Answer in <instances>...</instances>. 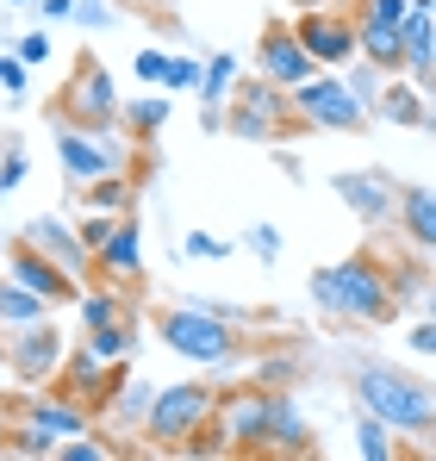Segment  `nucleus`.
<instances>
[{
	"instance_id": "nucleus-11",
	"label": "nucleus",
	"mask_w": 436,
	"mask_h": 461,
	"mask_svg": "<svg viewBox=\"0 0 436 461\" xmlns=\"http://www.w3.org/2000/svg\"><path fill=\"white\" fill-rule=\"evenodd\" d=\"M268 411H275V386H224L218 393V430H224L231 456L268 449Z\"/></svg>"
},
{
	"instance_id": "nucleus-8",
	"label": "nucleus",
	"mask_w": 436,
	"mask_h": 461,
	"mask_svg": "<svg viewBox=\"0 0 436 461\" xmlns=\"http://www.w3.org/2000/svg\"><path fill=\"white\" fill-rule=\"evenodd\" d=\"M119 106H125V94H119L113 69L100 57H75L69 81L50 100V119H63V125H119Z\"/></svg>"
},
{
	"instance_id": "nucleus-42",
	"label": "nucleus",
	"mask_w": 436,
	"mask_h": 461,
	"mask_svg": "<svg viewBox=\"0 0 436 461\" xmlns=\"http://www.w3.org/2000/svg\"><path fill=\"white\" fill-rule=\"evenodd\" d=\"M405 349L436 362V318H424V324H412V330H405Z\"/></svg>"
},
{
	"instance_id": "nucleus-32",
	"label": "nucleus",
	"mask_w": 436,
	"mask_h": 461,
	"mask_svg": "<svg viewBox=\"0 0 436 461\" xmlns=\"http://www.w3.org/2000/svg\"><path fill=\"white\" fill-rule=\"evenodd\" d=\"M25 175H32V156H25V144L6 131V150H0V200H6V194H19V187H25Z\"/></svg>"
},
{
	"instance_id": "nucleus-1",
	"label": "nucleus",
	"mask_w": 436,
	"mask_h": 461,
	"mask_svg": "<svg viewBox=\"0 0 436 461\" xmlns=\"http://www.w3.org/2000/svg\"><path fill=\"white\" fill-rule=\"evenodd\" d=\"M312 306L324 318H337V324H368L374 330V324H386L399 312V275L380 268L374 249H356V256L324 262L312 275Z\"/></svg>"
},
{
	"instance_id": "nucleus-12",
	"label": "nucleus",
	"mask_w": 436,
	"mask_h": 461,
	"mask_svg": "<svg viewBox=\"0 0 436 461\" xmlns=\"http://www.w3.org/2000/svg\"><path fill=\"white\" fill-rule=\"evenodd\" d=\"M293 32L299 44L312 50L318 69H350L362 50H356V13H337V6H299L293 13Z\"/></svg>"
},
{
	"instance_id": "nucleus-16",
	"label": "nucleus",
	"mask_w": 436,
	"mask_h": 461,
	"mask_svg": "<svg viewBox=\"0 0 436 461\" xmlns=\"http://www.w3.org/2000/svg\"><path fill=\"white\" fill-rule=\"evenodd\" d=\"M331 187H337V200H343L362 225H386V219L399 212V181L380 175V168H343Z\"/></svg>"
},
{
	"instance_id": "nucleus-14",
	"label": "nucleus",
	"mask_w": 436,
	"mask_h": 461,
	"mask_svg": "<svg viewBox=\"0 0 436 461\" xmlns=\"http://www.w3.org/2000/svg\"><path fill=\"white\" fill-rule=\"evenodd\" d=\"M256 76L281 81V87H299V81L318 76L312 50H305L299 32H293V19H268V25H262V38H256Z\"/></svg>"
},
{
	"instance_id": "nucleus-34",
	"label": "nucleus",
	"mask_w": 436,
	"mask_h": 461,
	"mask_svg": "<svg viewBox=\"0 0 436 461\" xmlns=\"http://www.w3.org/2000/svg\"><path fill=\"white\" fill-rule=\"evenodd\" d=\"M132 69H138V81H144V87H168V69H175V57H168V50H156V44H144V50L132 57Z\"/></svg>"
},
{
	"instance_id": "nucleus-13",
	"label": "nucleus",
	"mask_w": 436,
	"mask_h": 461,
	"mask_svg": "<svg viewBox=\"0 0 436 461\" xmlns=\"http://www.w3.org/2000/svg\"><path fill=\"white\" fill-rule=\"evenodd\" d=\"M0 268H6L13 281H25L32 294H44L50 306H75V300H81V287H87V281H81V275H69L57 256L32 249L25 237H13V249H6V262H0Z\"/></svg>"
},
{
	"instance_id": "nucleus-29",
	"label": "nucleus",
	"mask_w": 436,
	"mask_h": 461,
	"mask_svg": "<svg viewBox=\"0 0 436 461\" xmlns=\"http://www.w3.org/2000/svg\"><path fill=\"white\" fill-rule=\"evenodd\" d=\"M237 81H243V63H237L231 50H213V57H206V76H200V100H213V106H231Z\"/></svg>"
},
{
	"instance_id": "nucleus-37",
	"label": "nucleus",
	"mask_w": 436,
	"mask_h": 461,
	"mask_svg": "<svg viewBox=\"0 0 436 461\" xmlns=\"http://www.w3.org/2000/svg\"><path fill=\"white\" fill-rule=\"evenodd\" d=\"M350 87H356V94H362L368 106H374V100H380V87H386V69H380V63H368V57H356V63H350Z\"/></svg>"
},
{
	"instance_id": "nucleus-30",
	"label": "nucleus",
	"mask_w": 436,
	"mask_h": 461,
	"mask_svg": "<svg viewBox=\"0 0 436 461\" xmlns=\"http://www.w3.org/2000/svg\"><path fill=\"white\" fill-rule=\"evenodd\" d=\"M393 437H399V430H393V424H380L374 411H362V418H356V456H368V461H399V449H405V443H393Z\"/></svg>"
},
{
	"instance_id": "nucleus-44",
	"label": "nucleus",
	"mask_w": 436,
	"mask_h": 461,
	"mask_svg": "<svg viewBox=\"0 0 436 461\" xmlns=\"http://www.w3.org/2000/svg\"><path fill=\"white\" fill-rule=\"evenodd\" d=\"M200 131H224V106H213V100H200Z\"/></svg>"
},
{
	"instance_id": "nucleus-28",
	"label": "nucleus",
	"mask_w": 436,
	"mask_h": 461,
	"mask_svg": "<svg viewBox=\"0 0 436 461\" xmlns=\"http://www.w3.org/2000/svg\"><path fill=\"white\" fill-rule=\"evenodd\" d=\"M150 399H156V386H144V381H125L106 405H100V418L106 424H138V437H144V411H150Z\"/></svg>"
},
{
	"instance_id": "nucleus-2",
	"label": "nucleus",
	"mask_w": 436,
	"mask_h": 461,
	"mask_svg": "<svg viewBox=\"0 0 436 461\" xmlns=\"http://www.w3.org/2000/svg\"><path fill=\"white\" fill-rule=\"evenodd\" d=\"M156 343L194 368H231L250 356V337H243V318L237 312H218L206 300H175V306H156Z\"/></svg>"
},
{
	"instance_id": "nucleus-25",
	"label": "nucleus",
	"mask_w": 436,
	"mask_h": 461,
	"mask_svg": "<svg viewBox=\"0 0 436 461\" xmlns=\"http://www.w3.org/2000/svg\"><path fill=\"white\" fill-rule=\"evenodd\" d=\"M168 113H175V100H168V87H150V94H132L125 106H119V131L132 138V144H150L162 125H168Z\"/></svg>"
},
{
	"instance_id": "nucleus-26",
	"label": "nucleus",
	"mask_w": 436,
	"mask_h": 461,
	"mask_svg": "<svg viewBox=\"0 0 436 461\" xmlns=\"http://www.w3.org/2000/svg\"><path fill=\"white\" fill-rule=\"evenodd\" d=\"M75 200H81L87 212H106V219H125V212L138 206V181H132V175H100V181H87V187H75Z\"/></svg>"
},
{
	"instance_id": "nucleus-19",
	"label": "nucleus",
	"mask_w": 436,
	"mask_h": 461,
	"mask_svg": "<svg viewBox=\"0 0 436 461\" xmlns=\"http://www.w3.org/2000/svg\"><path fill=\"white\" fill-rule=\"evenodd\" d=\"M356 50L368 63H380L386 76H405V19H380V13L356 6Z\"/></svg>"
},
{
	"instance_id": "nucleus-17",
	"label": "nucleus",
	"mask_w": 436,
	"mask_h": 461,
	"mask_svg": "<svg viewBox=\"0 0 436 461\" xmlns=\"http://www.w3.org/2000/svg\"><path fill=\"white\" fill-rule=\"evenodd\" d=\"M94 281H113V287H138L144 281V230H138L132 212L106 230V243L94 249Z\"/></svg>"
},
{
	"instance_id": "nucleus-6",
	"label": "nucleus",
	"mask_w": 436,
	"mask_h": 461,
	"mask_svg": "<svg viewBox=\"0 0 436 461\" xmlns=\"http://www.w3.org/2000/svg\"><path fill=\"white\" fill-rule=\"evenodd\" d=\"M132 138L119 125H63L57 119V168L69 175V187H87L100 175H132Z\"/></svg>"
},
{
	"instance_id": "nucleus-23",
	"label": "nucleus",
	"mask_w": 436,
	"mask_h": 461,
	"mask_svg": "<svg viewBox=\"0 0 436 461\" xmlns=\"http://www.w3.org/2000/svg\"><path fill=\"white\" fill-rule=\"evenodd\" d=\"M318 443H312V424H305V411L293 405L287 386H275V411H268V449L262 456H312Z\"/></svg>"
},
{
	"instance_id": "nucleus-7",
	"label": "nucleus",
	"mask_w": 436,
	"mask_h": 461,
	"mask_svg": "<svg viewBox=\"0 0 436 461\" xmlns=\"http://www.w3.org/2000/svg\"><path fill=\"white\" fill-rule=\"evenodd\" d=\"M69 349H75V337H63L57 312L38 318V324L0 330V362H6V375H13L19 386H50V381H57V368L69 362Z\"/></svg>"
},
{
	"instance_id": "nucleus-43",
	"label": "nucleus",
	"mask_w": 436,
	"mask_h": 461,
	"mask_svg": "<svg viewBox=\"0 0 436 461\" xmlns=\"http://www.w3.org/2000/svg\"><path fill=\"white\" fill-rule=\"evenodd\" d=\"M32 13L44 25H63V19H75V0H32Z\"/></svg>"
},
{
	"instance_id": "nucleus-10",
	"label": "nucleus",
	"mask_w": 436,
	"mask_h": 461,
	"mask_svg": "<svg viewBox=\"0 0 436 461\" xmlns=\"http://www.w3.org/2000/svg\"><path fill=\"white\" fill-rule=\"evenodd\" d=\"M6 418H25V424H38L44 437H57V443H69V437H87L94 430V405H81L69 399L63 386H25V393H13L6 405H0Z\"/></svg>"
},
{
	"instance_id": "nucleus-45",
	"label": "nucleus",
	"mask_w": 436,
	"mask_h": 461,
	"mask_svg": "<svg viewBox=\"0 0 436 461\" xmlns=\"http://www.w3.org/2000/svg\"><path fill=\"white\" fill-rule=\"evenodd\" d=\"M424 312H431V318H436V287H424Z\"/></svg>"
},
{
	"instance_id": "nucleus-4",
	"label": "nucleus",
	"mask_w": 436,
	"mask_h": 461,
	"mask_svg": "<svg viewBox=\"0 0 436 461\" xmlns=\"http://www.w3.org/2000/svg\"><path fill=\"white\" fill-rule=\"evenodd\" d=\"M218 393H224V386H206V381H168V386H156V399H150V411H144V443H150V449L181 456V449H187V437H194V430H206V424L218 418Z\"/></svg>"
},
{
	"instance_id": "nucleus-20",
	"label": "nucleus",
	"mask_w": 436,
	"mask_h": 461,
	"mask_svg": "<svg viewBox=\"0 0 436 461\" xmlns=\"http://www.w3.org/2000/svg\"><path fill=\"white\" fill-rule=\"evenodd\" d=\"M374 119L405 125V131H431V138H436V106H424V94H418V81H412V76H386L380 100H374Z\"/></svg>"
},
{
	"instance_id": "nucleus-48",
	"label": "nucleus",
	"mask_w": 436,
	"mask_h": 461,
	"mask_svg": "<svg viewBox=\"0 0 436 461\" xmlns=\"http://www.w3.org/2000/svg\"><path fill=\"white\" fill-rule=\"evenodd\" d=\"M431 106H436V87H431Z\"/></svg>"
},
{
	"instance_id": "nucleus-27",
	"label": "nucleus",
	"mask_w": 436,
	"mask_h": 461,
	"mask_svg": "<svg viewBox=\"0 0 436 461\" xmlns=\"http://www.w3.org/2000/svg\"><path fill=\"white\" fill-rule=\"evenodd\" d=\"M50 300L44 294H32L25 281H13L6 268H0V330H19V324H38V318H50Z\"/></svg>"
},
{
	"instance_id": "nucleus-31",
	"label": "nucleus",
	"mask_w": 436,
	"mask_h": 461,
	"mask_svg": "<svg viewBox=\"0 0 436 461\" xmlns=\"http://www.w3.org/2000/svg\"><path fill=\"white\" fill-rule=\"evenodd\" d=\"M94 356H106V362H132V349H138V324H113V330H87L81 337Z\"/></svg>"
},
{
	"instance_id": "nucleus-38",
	"label": "nucleus",
	"mask_w": 436,
	"mask_h": 461,
	"mask_svg": "<svg viewBox=\"0 0 436 461\" xmlns=\"http://www.w3.org/2000/svg\"><path fill=\"white\" fill-rule=\"evenodd\" d=\"M119 449L113 443H94V437H69L63 449H57V461H113Z\"/></svg>"
},
{
	"instance_id": "nucleus-36",
	"label": "nucleus",
	"mask_w": 436,
	"mask_h": 461,
	"mask_svg": "<svg viewBox=\"0 0 436 461\" xmlns=\"http://www.w3.org/2000/svg\"><path fill=\"white\" fill-rule=\"evenodd\" d=\"M0 87H6V100H25V94H32V63H25L19 50L0 57Z\"/></svg>"
},
{
	"instance_id": "nucleus-9",
	"label": "nucleus",
	"mask_w": 436,
	"mask_h": 461,
	"mask_svg": "<svg viewBox=\"0 0 436 461\" xmlns=\"http://www.w3.org/2000/svg\"><path fill=\"white\" fill-rule=\"evenodd\" d=\"M293 106H299V119H305V131H362L368 119H374V106H368L343 76H331V69L299 81V87H293Z\"/></svg>"
},
{
	"instance_id": "nucleus-5",
	"label": "nucleus",
	"mask_w": 436,
	"mask_h": 461,
	"mask_svg": "<svg viewBox=\"0 0 436 461\" xmlns=\"http://www.w3.org/2000/svg\"><path fill=\"white\" fill-rule=\"evenodd\" d=\"M293 125H305L299 106H293V87H281V81H268V76L237 81V94L224 106V131L231 138H243V144H281Z\"/></svg>"
},
{
	"instance_id": "nucleus-33",
	"label": "nucleus",
	"mask_w": 436,
	"mask_h": 461,
	"mask_svg": "<svg viewBox=\"0 0 436 461\" xmlns=\"http://www.w3.org/2000/svg\"><path fill=\"white\" fill-rule=\"evenodd\" d=\"M231 249H237V243H231V237H213V230H187V237H181V256H187V262H224Z\"/></svg>"
},
{
	"instance_id": "nucleus-15",
	"label": "nucleus",
	"mask_w": 436,
	"mask_h": 461,
	"mask_svg": "<svg viewBox=\"0 0 436 461\" xmlns=\"http://www.w3.org/2000/svg\"><path fill=\"white\" fill-rule=\"evenodd\" d=\"M57 386L69 393V399H81V405H106L119 386H125V362H106V356H94L81 337H75V349H69V362L57 368Z\"/></svg>"
},
{
	"instance_id": "nucleus-40",
	"label": "nucleus",
	"mask_w": 436,
	"mask_h": 461,
	"mask_svg": "<svg viewBox=\"0 0 436 461\" xmlns=\"http://www.w3.org/2000/svg\"><path fill=\"white\" fill-rule=\"evenodd\" d=\"M119 13H113V0H75V25H87V32H106Z\"/></svg>"
},
{
	"instance_id": "nucleus-3",
	"label": "nucleus",
	"mask_w": 436,
	"mask_h": 461,
	"mask_svg": "<svg viewBox=\"0 0 436 461\" xmlns=\"http://www.w3.org/2000/svg\"><path fill=\"white\" fill-rule=\"evenodd\" d=\"M356 386V405L374 411L380 424H393L399 437H436V386L405 375V368H386V362H356L350 368Z\"/></svg>"
},
{
	"instance_id": "nucleus-47",
	"label": "nucleus",
	"mask_w": 436,
	"mask_h": 461,
	"mask_svg": "<svg viewBox=\"0 0 436 461\" xmlns=\"http://www.w3.org/2000/svg\"><path fill=\"white\" fill-rule=\"evenodd\" d=\"M6 6H32V0H6Z\"/></svg>"
},
{
	"instance_id": "nucleus-41",
	"label": "nucleus",
	"mask_w": 436,
	"mask_h": 461,
	"mask_svg": "<svg viewBox=\"0 0 436 461\" xmlns=\"http://www.w3.org/2000/svg\"><path fill=\"white\" fill-rule=\"evenodd\" d=\"M13 50H19V57H25V63L38 69V63H50V32H25V38H19Z\"/></svg>"
},
{
	"instance_id": "nucleus-24",
	"label": "nucleus",
	"mask_w": 436,
	"mask_h": 461,
	"mask_svg": "<svg viewBox=\"0 0 436 461\" xmlns=\"http://www.w3.org/2000/svg\"><path fill=\"white\" fill-rule=\"evenodd\" d=\"M405 76L418 87H436V13L418 0L405 13Z\"/></svg>"
},
{
	"instance_id": "nucleus-22",
	"label": "nucleus",
	"mask_w": 436,
	"mask_h": 461,
	"mask_svg": "<svg viewBox=\"0 0 436 461\" xmlns=\"http://www.w3.org/2000/svg\"><path fill=\"white\" fill-rule=\"evenodd\" d=\"M75 318H81V337H87V330H113V324H138V318H132V287L87 281L81 300H75Z\"/></svg>"
},
{
	"instance_id": "nucleus-35",
	"label": "nucleus",
	"mask_w": 436,
	"mask_h": 461,
	"mask_svg": "<svg viewBox=\"0 0 436 461\" xmlns=\"http://www.w3.org/2000/svg\"><path fill=\"white\" fill-rule=\"evenodd\" d=\"M243 249H250L256 262H281V225H268V219L250 225V230H243Z\"/></svg>"
},
{
	"instance_id": "nucleus-39",
	"label": "nucleus",
	"mask_w": 436,
	"mask_h": 461,
	"mask_svg": "<svg viewBox=\"0 0 436 461\" xmlns=\"http://www.w3.org/2000/svg\"><path fill=\"white\" fill-rule=\"evenodd\" d=\"M200 76H206V63L175 57V69H168V94H200Z\"/></svg>"
},
{
	"instance_id": "nucleus-21",
	"label": "nucleus",
	"mask_w": 436,
	"mask_h": 461,
	"mask_svg": "<svg viewBox=\"0 0 436 461\" xmlns=\"http://www.w3.org/2000/svg\"><path fill=\"white\" fill-rule=\"evenodd\" d=\"M399 237L412 249L436 256V187H418V181H399V212H393Z\"/></svg>"
},
{
	"instance_id": "nucleus-18",
	"label": "nucleus",
	"mask_w": 436,
	"mask_h": 461,
	"mask_svg": "<svg viewBox=\"0 0 436 461\" xmlns=\"http://www.w3.org/2000/svg\"><path fill=\"white\" fill-rule=\"evenodd\" d=\"M32 249H44V256H57L69 275H81V281H94V249H87V237H81V225H69V219H57V212H44V219H32V225L19 230Z\"/></svg>"
},
{
	"instance_id": "nucleus-46",
	"label": "nucleus",
	"mask_w": 436,
	"mask_h": 461,
	"mask_svg": "<svg viewBox=\"0 0 436 461\" xmlns=\"http://www.w3.org/2000/svg\"><path fill=\"white\" fill-rule=\"evenodd\" d=\"M287 6H293V13H299V6H331V0H287Z\"/></svg>"
}]
</instances>
